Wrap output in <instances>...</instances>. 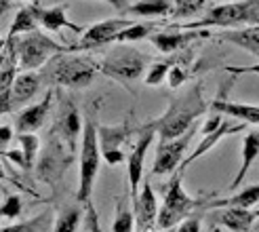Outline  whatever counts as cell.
<instances>
[{
    "label": "cell",
    "instance_id": "cell-17",
    "mask_svg": "<svg viewBox=\"0 0 259 232\" xmlns=\"http://www.w3.org/2000/svg\"><path fill=\"white\" fill-rule=\"evenodd\" d=\"M257 220H259L257 209H242V207H224V211L217 215V222L230 228L232 232H251Z\"/></svg>",
    "mask_w": 259,
    "mask_h": 232
},
{
    "label": "cell",
    "instance_id": "cell-23",
    "mask_svg": "<svg viewBox=\"0 0 259 232\" xmlns=\"http://www.w3.org/2000/svg\"><path fill=\"white\" fill-rule=\"evenodd\" d=\"M259 203V184L244 188L238 195L230 199H219V201H206L202 203L204 209H224V207H242V209H253Z\"/></svg>",
    "mask_w": 259,
    "mask_h": 232
},
{
    "label": "cell",
    "instance_id": "cell-31",
    "mask_svg": "<svg viewBox=\"0 0 259 232\" xmlns=\"http://www.w3.org/2000/svg\"><path fill=\"white\" fill-rule=\"evenodd\" d=\"M169 70H171V63H169V61H158V63H154V66L148 68V72H146V76H144V83H146L148 87H156V85H160V83L164 81V76L169 74Z\"/></svg>",
    "mask_w": 259,
    "mask_h": 232
},
{
    "label": "cell",
    "instance_id": "cell-44",
    "mask_svg": "<svg viewBox=\"0 0 259 232\" xmlns=\"http://www.w3.org/2000/svg\"><path fill=\"white\" fill-rule=\"evenodd\" d=\"M257 230H259V220H257Z\"/></svg>",
    "mask_w": 259,
    "mask_h": 232
},
{
    "label": "cell",
    "instance_id": "cell-3",
    "mask_svg": "<svg viewBox=\"0 0 259 232\" xmlns=\"http://www.w3.org/2000/svg\"><path fill=\"white\" fill-rule=\"evenodd\" d=\"M82 141H80V184L76 190V201L87 205L93 195V184L99 171L101 163V150L97 139V127L93 119H87L82 125Z\"/></svg>",
    "mask_w": 259,
    "mask_h": 232
},
{
    "label": "cell",
    "instance_id": "cell-43",
    "mask_svg": "<svg viewBox=\"0 0 259 232\" xmlns=\"http://www.w3.org/2000/svg\"><path fill=\"white\" fill-rule=\"evenodd\" d=\"M158 232H175V230H173V228H171V230H158Z\"/></svg>",
    "mask_w": 259,
    "mask_h": 232
},
{
    "label": "cell",
    "instance_id": "cell-27",
    "mask_svg": "<svg viewBox=\"0 0 259 232\" xmlns=\"http://www.w3.org/2000/svg\"><path fill=\"white\" fill-rule=\"evenodd\" d=\"M17 141L21 144V154L25 167H34V161L38 157V150H40V139H38L34 133H17Z\"/></svg>",
    "mask_w": 259,
    "mask_h": 232
},
{
    "label": "cell",
    "instance_id": "cell-38",
    "mask_svg": "<svg viewBox=\"0 0 259 232\" xmlns=\"http://www.w3.org/2000/svg\"><path fill=\"white\" fill-rule=\"evenodd\" d=\"M226 72H230V74H259V63H255V66H226Z\"/></svg>",
    "mask_w": 259,
    "mask_h": 232
},
{
    "label": "cell",
    "instance_id": "cell-30",
    "mask_svg": "<svg viewBox=\"0 0 259 232\" xmlns=\"http://www.w3.org/2000/svg\"><path fill=\"white\" fill-rule=\"evenodd\" d=\"M204 5H206V0H173V11H171V15H173L175 19L196 15L198 11L204 9Z\"/></svg>",
    "mask_w": 259,
    "mask_h": 232
},
{
    "label": "cell",
    "instance_id": "cell-33",
    "mask_svg": "<svg viewBox=\"0 0 259 232\" xmlns=\"http://www.w3.org/2000/svg\"><path fill=\"white\" fill-rule=\"evenodd\" d=\"M47 222H49V213H42V215L34 217V220H30V222L5 226V228H0V232H38V226H42Z\"/></svg>",
    "mask_w": 259,
    "mask_h": 232
},
{
    "label": "cell",
    "instance_id": "cell-34",
    "mask_svg": "<svg viewBox=\"0 0 259 232\" xmlns=\"http://www.w3.org/2000/svg\"><path fill=\"white\" fill-rule=\"evenodd\" d=\"M188 79V72L184 70V66H171V70H169V85L175 89V87H179L181 83H184Z\"/></svg>",
    "mask_w": 259,
    "mask_h": 232
},
{
    "label": "cell",
    "instance_id": "cell-32",
    "mask_svg": "<svg viewBox=\"0 0 259 232\" xmlns=\"http://www.w3.org/2000/svg\"><path fill=\"white\" fill-rule=\"evenodd\" d=\"M0 209H3V217H7V220H17L23 211L21 199L17 195H7L5 201L0 203Z\"/></svg>",
    "mask_w": 259,
    "mask_h": 232
},
{
    "label": "cell",
    "instance_id": "cell-21",
    "mask_svg": "<svg viewBox=\"0 0 259 232\" xmlns=\"http://www.w3.org/2000/svg\"><path fill=\"white\" fill-rule=\"evenodd\" d=\"M209 110L211 112H217V114L234 116V119H240L242 123H249V125H259V106L215 99V101H211V104H209Z\"/></svg>",
    "mask_w": 259,
    "mask_h": 232
},
{
    "label": "cell",
    "instance_id": "cell-16",
    "mask_svg": "<svg viewBox=\"0 0 259 232\" xmlns=\"http://www.w3.org/2000/svg\"><path fill=\"white\" fill-rule=\"evenodd\" d=\"M66 5H59V7H51V9H42L36 5V15H38V23L42 25V28L47 32H59L61 28H68L72 30L74 34H82L87 28H82V25H76L68 19L66 15Z\"/></svg>",
    "mask_w": 259,
    "mask_h": 232
},
{
    "label": "cell",
    "instance_id": "cell-36",
    "mask_svg": "<svg viewBox=\"0 0 259 232\" xmlns=\"http://www.w3.org/2000/svg\"><path fill=\"white\" fill-rule=\"evenodd\" d=\"M175 232H200V217H196V215L186 217V220L177 226Z\"/></svg>",
    "mask_w": 259,
    "mask_h": 232
},
{
    "label": "cell",
    "instance_id": "cell-18",
    "mask_svg": "<svg viewBox=\"0 0 259 232\" xmlns=\"http://www.w3.org/2000/svg\"><path fill=\"white\" fill-rule=\"evenodd\" d=\"M219 41L236 45L244 51H249L251 55L259 57V25H247V28H234L217 34Z\"/></svg>",
    "mask_w": 259,
    "mask_h": 232
},
{
    "label": "cell",
    "instance_id": "cell-37",
    "mask_svg": "<svg viewBox=\"0 0 259 232\" xmlns=\"http://www.w3.org/2000/svg\"><path fill=\"white\" fill-rule=\"evenodd\" d=\"M222 123H224V121H222V114H217V112H213V114H211V119H209V121H206V123H204V127H202V131H200V133H202V135H206V133H211V131H215V129H217L219 125H222Z\"/></svg>",
    "mask_w": 259,
    "mask_h": 232
},
{
    "label": "cell",
    "instance_id": "cell-19",
    "mask_svg": "<svg viewBox=\"0 0 259 232\" xmlns=\"http://www.w3.org/2000/svg\"><path fill=\"white\" fill-rule=\"evenodd\" d=\"M55 129L61 133V137L68 141L70 150H74L76 139H78V135H82V123H80V119H78V110H76V106L68 104V101L63 104Z\"/></svg>",
    "mask_w": 259,
    "mask_h": 232
},
{
    "label": "cell",
    "instance_id": "cell-6",
    "mask_svg": "<svg viewBox=\"0 0 259 232\" xmlns=\"http://www.w3.org/2000/svg\"><path fill=\"white\" fill-rule=\"evenodd\" d=\"M255 7V0H240V3H228L211 9L202 19L181 23L177 28L181 30H206V28H224V30H234V28H247L251 19V11Z\"/></svg>",
    "mask_w": 259,
    "mask_h": 232
},
{
    "label": "cell",
    "instance_id": "cell-15",
    "mask_svg": "<svg viewBox=\"0 0 259 232\" xmlns=\"http://www.w3.org/2000/svg\"><path fill=\"white\" fill-rule=\"evenodd\" d=\"M244 125H247V123H242V125H230V123H226V121H224L222 125H219V127L215 129V131H211V133L202 135V141H200V144L196 146V150L190 152V157H188V159H184V163L179 165V169H177V171L184 173V171L188 169V167H190L194 161H198L200 157H204V154L209 152V150H211V148H213V146H215V144H217V141L222 139V137L232 135V133H236V131H242Z\"/></svg>",
    "mask_w": 259,
    "mask_h": 232
},
{
    "label": "cell",
    "instance_id": "cell-12",
    "mask_svg": "<svg viewBox=\"0 0 259 232\" xmlns=\"http://www.w3.org/2000/svg\"><path fill=\"white\" fill-rule=\"evenodd\" d=\"M131 135V127L118 125V127H97V139H99V150L101 159L108 165H120L124 163V154L120 150V144L128 139Z\"/></svg>",
    "mask_w": 259,
    "mask_h": 232
},
{
    "label": "cell",
    "instance_id": "cell-41",
    "mask_svg": "<svg viewBox=\"0 0 259 232\" xmlns=\"http://www.w3.org/2000/svg\"><path fill=\"white\" fill-rule=\"evenodd\" d=\"M249 25H259V0H255V7H253V11H251Z\"/></svg>",
    "mask_w": 259,
    "mask_h": 232
},
{
    "label": "cell",
    "instance_id": "cell-24",
    "mask_svg": "<svg viewBox=\"0 0 259 232\" xmlns=\"http://www.w3.org/2000/svg\"><path fill=\"white\" fill-rule=\"evenodd\" d=\"M128 15L141 17H164L173 11V0H139L135 5L124 7Z\"/></svg>",
    "mask_w": 259,
    "mask_h": 232
},
{
    "label": "cell",
    "instance_id": "cell-10",
    "mask_svg": "<svg viewBox=\"0 0 259 232\" xmlns=\"http://www.w3.org/2000/svg\"><path fill=\"white\" fill-rule=\"evenodd\" d=\"M135 232H158V201L150 182H144L137 199H133Z\"/></svg>",
    "mask_w": 259,
    "mask_h": 232
},
{
    "label": "cell",
    "instance_id": "cell-45",
    "mask_svg": "<svg viewBox=\"0 0 259 232\" xmlns=\"http://www.w3.org/2000/svg\"><path fill=\"white\" fill-rule=\"evenodd\" d=\"M0 217H3V209H0Z\"/></svg>",
    "mask_w": 259,
    "mask_h": 232
},
{
    "label": "cell",
    "instance_id": "cell-26",
    "mask_svg": "<svg viewBox=\"0 0 259 232\" xmlns=\"http://www.w3.org/2000/svg\"><path fill=\"white\" fill-rule=\"evenodd\" d=\"M156 30V23H133L128 25L126 30H122L118 36H116V43H135V41H144V38H150Z\"/></svg>",
    "mask_w": 259,
    "mask_h": 232
},
{
    "label": "cell",
    "instance_id": "cell-28",
    "mask_svg": "<svg viewBox=\"0 0 259 232\" xmlns=\"http://www.w3.org/2000/svg\"><path fill=\"white\" fill-rule=\"evenodd\" d=\"M112 232H135V213L122 201L116 205V217L112 224Z\"/></svg>",
    "mask_w": 259,
    "mask_h": 232
},
{
    "label": "cell",
    "instance_id": "cell-2",
    "mask_svg": "<svg viewBox=\"0 0 259 232\" xmlns=\"http://www.w3.org/2000/svg\"><path fill=\"white\" fill-rule=\"evenodd\" d=\"M95 72H97V63H93L91 59L70 53H59L45 63V68L40 70V81L49 85L82 89L91 85V81L95 79Z\"/></svg>",
    "mask_w": 259,
    "mask_h": 232
},
{
    "label": "cell",
    "instance_id": "cell-7",
    "mask_svg": "<svg viewBox=\"0 0 259 232\" xmlns=\"http://www.w3.org/2000/svg\"><path fill=\"white\" fill-rule=\"evenodd\" d=\"M146 68H148V57L131 47H120V49L110 51L108 57L97 66V70H101L110 79L120 81V83L139 81L141 74L146 72Z\"/></svg>",
    "mask_w": 259,
    "mask_h": 232
},
{
    "label": "cell",
    "instance_id": "cell-14",
    "mask_svg": "<svg viewBox=\"0 0 259 232\" xmlns=\"http://www.w3.org/2000/svg\"><path fill=\"white\" fill-rule=\"evenodd\" d=\"M51 104H53V91H49L40 101H38V104L21 110L15 116V129H17V133H32V131H36V129H40L42 123H45V119L49 116Z\"/></svg>",
    "mask_w": 259,
    "mask_h": 232
},
{
    "label": "cell",
    "instance_id": "cell-4",
    "mask_svg": "<svg viewBox=\"0 0 259 232\" xmlns=\"http://www.w3.org/2000/svg\"><path fill=\"white\" fill-rule=\"evenodd\" d=\"M15 49H17V57H19V66L23 70H36L45 66V63L55 57L59 53H72L70 47H63L55 43L53 38H49L42 32H28L21 38L15 36Z\"/></svg>",
    "mask_w": 259,
    "mask_h": 232
},
{
    "label": "cell",
    "instance_id": "cell-25",
    "mask_svg": "<svg viewBox=\"0 0 259 232\" xmlns=\"http://www.w3.org/2000/svg\"><path fill=\"white\" fill-rule=\"evenodd\" d=\"M38 25V15H36V5H30V7H23L17 11L15 19H13L11 28H9V38H15L19 34H28V32H34Z\"/></svg>",
    "mask_w": 259,
    "mask_h": 232
},
{
    "label": "cell",
    "instance_id": "cell-5",
    "mask_svg": "<svg viewBox=\"0 0 259 232\" xmlns=\"http://www.w3.org/2000/svg\"><path fill=\"white\" fill-rule=\"evenodd\" d=\"M181 177H184V173L177 171L164 190V203L158 211V230L175 228V224H181L184 217H190V213L196 207H202V201L192 199L184 190Z\"/></svg>",
    "mask_w": 259,
    "mask_h": 232
},
{
    "label": "cell",
    "instance_id": "cell-39",
    "mask_svg": "<svg viewBox=\"0 0 259 232\" xmlns=\"http://www.w3.org/2000/svg\"><path fill=\"white\" fill-rule=\"evenodd\" d=\"M11 139H13V129L9 125H0V152H3V148L9 146Z\"/></svg>",
    "mask_w": 259,
    "mask_h": 232
},
{
    "label": "cell",
    "instance_id": "cell-1",
    "mask_svg": "<svg viewBox=\"0 0 259 232\" xmlns=\"http://www.w3.org/2000/svg\"><path fill=\"white\" fill-rule=\"evenodd\" d=\"M206 110H209V106H206V101L202 97V89H200V85H194L181 97L173 99L171 106L166 108V112L160 119L152 121L150 125L154 127V131L158 133L160 141L177 139L184 133H188L194 121H196L198 116H202Z\"/></svg>",
    "mask_w": 259,
    "mask_h": 232
},
{
    "label": "cell",
    "instance_id": "cell-11",
    "mask_svg": "<svg viewBox=\"0 0 259 232\" xmlns=\"http://www.w3.org/2000/svg\"><path fill=\"white\" fill-rule=\"evenodd\" d=\"M154 131L152 125H146L139 133V141L135 144V148L131 150L126 159V171H128V192H131V199H137L139 195V184H141V175H144V163H146V152L150 148V144L154 141Z\"/></svg>",
    "mask_w": 259,
    "mask_h": 232
},
{
    "label": "cell",
    "instance_id": "cell-20",
    "mask_svg": "<svg viewBox=\"0 0 259 232\" xmlns=\"http://www.w3.org/2000/svg\"><path fill=\"white\" fill-rule=\"evenodd\" d=\"M40 74L36 72H23L19 74L15 83H13L11 87V101H13V110H15L17 106L25 104V101H30L36 93L38 89H40Z\"/></svg>",
    "mask_w": 259,
    "mask_h": 232
},
{
    "label": "cell",
    "instance_id": "cell-40",
    "mask_svg": "<svg viewBox=\"0 0 259 232\" xmlns=\"http://www.w3.org/2000/svg\"><path fill=\"white\" fill-rule=\"evenodd\" d=\"M11 110H13V101H11V89H9V91L0 93V116L5 112H11Z\"/></svg>",
    "mask_w": 259,
    "mask_h": 232
},
{
    "label": "cell",
    "instance_id": "cell-13",
    "mask_svg": "<svg viewBox=\"0 0 259 232\" xmlns=\"http://www.w3.org/2000/svg\"><path fill=\"white\" fill-rule=\"evenodd\" d=\"M211 32L206 30H192V32H154L148 41L156 47L160 53H177V51L186 49L196 38H206Z\"/></svg>",
    "mask_w": 259,
    "mask_h": 232
},
{
    "label": "cell",
    "instance_id": "cell-29",
    "mask_svg": "<svg viewBox=\"0 0 259 232\" xmlns=\"http://www.w3.org/2000/svg\"><path fill=\"white\" fill-rule=\"evenodd\" d=\"M80 220H82V211L78 207H66L59 213L53 232H76Z\"/></svg>",
    "mask_w": 259,
    "mask_h": 232
},
{
    "label": "cell",
    "instance_id": "cell-8",
    "mask_svg": "<svg viewBox=\"0 0 259 232\" xmlns=\"http://www.w3.org/2000/svg\"><path fill=\"white\" fill-rule=\"evenodd\" d=\"M128 25H133L131 19H124V17H112L106 21H99L95 25H91L82 32V38L78 45L70 47V51H89V49H99V47H106L116 43V36H118L122 30H126Z\"/></svg>",
    "mask_w": 259,
    "mask_h": 232
},
{
    "label": "cell",
    "instance_id": "cell-22",
    "mask_svg": "<svg viewBox=\"0 0 259 232\" xmlns=\"http://www.w3.org/2000/svg\"><path fill=\"white\" fill-rule=\"evenodd\" d=\"M257 159H259V131H249L247 135H244V139H242V165H240L236 177L232 179L230 190H236L242 184V179L247 177L251 165Z\"/></svg>",
    "mask_w": 259,
    "mask_h": 232
},
{
    "label": "cell",
    "instance_id": "cell-35",
    "mask_svg": "<svg viewBox=\"0 0 259 232\" xmlns=\"http://www.w3.org/2000/svg\"><path fill=\"white\" fill-rule=\"evenodd\" d=\"M87 224H89V230L91 232H101V224H99V217H97V211L93 207V203H87Z\"/></svg>",
    "mask_w": 259,
    "mask_h": 232
},
{
    "label": "cell",
    "instance_id": "cell-42",
    "mask_svg": "<svg viewBox=\"0 0 259 232\" xmlns=\"http://www.w3.org/2000/svg\"><path fill=\"white\" fill-rule=\"evenodd\" d=\"M5 179H7V173H5V167H3V165H0V182H5Z\"/></svg>",
    "mask_w": 259,
    "mask_h": 232
},
{
    "label": "cell",
    "instance_id": "cell-9",
    "mask_svg": "<svg viewBox=\"0 0 259 232\" xmlns=\"http://www.w3.org/2000/svg\"><path fill=\"white\" fill-rule=\"evenodd\" d=\"M194 135V127L190 129L188 133H184L177 139H166L158 144L156 150V159H154L152 165V173L154 175H166V173H173L175 167H179L184 163V154L190 146V139Z\"/></svg>",
    "mask_w": 259,
    "mask_h": 232
}]
</instances>
